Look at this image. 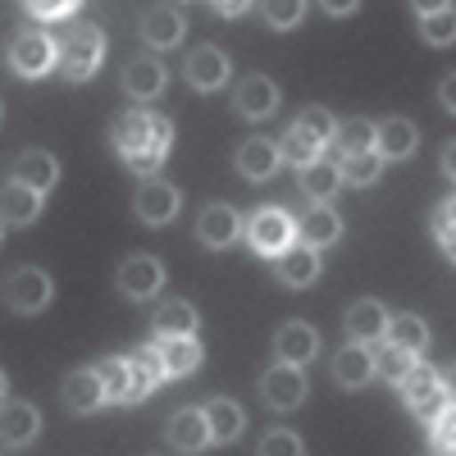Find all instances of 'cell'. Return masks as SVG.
Masks as SVG:
<instances>
[{
  "mask_svg": "<svg viewBox=\"0 0 456 456\" xmlns=\"http://www.w3.org/2000/svg\"><path fill=\"white\" fill-rule=\"evenodd\" d=\"M151 329H156V338H187V333L197 329L192 301H165V306L151 315Z\"/></svg>",
  "mask_w": 456,
  "mask_h": 456,
  "instance_id": "27",
  "label": "cell"
},
{
  "mask_svg": "<svg viewBox=\"0 0 456 456\" xmlns=\"http://www.w3.org/2000/svg\"><path fill=\"white\" fill-rule=\"evenodd\" d=\"M320 5H324L333 19H342V14H352V10L361 5V0H320Z\"/></svg>",
  "mask_w": 456,
  "mask_h": 456,
  "instance_id": "48",
  "label": "cell"
},
{
  "mask_svg": "<svg viewBox=\"0 0 456 456\" xmlns=\"http://www.w3.org/2000/svg\"><path fill=\"white\" fill-rule=\"evenodd\" d=\"M388 342H397V347L411 352V356H420L429 347V329L415 315H397V320H388Z\"/></svg>",
  "mask_w": 456,
  "mask_h": 456,
  "instance_id": "32",
  "label": "cell"
},
{
  "mask_svg": "<svg viewBox=\"0 0 456 456\" xmlns=\"http://www.w3.org/2000/svg\"><path fill=\"white\" fill-rule=\"evenodd\" d=\"M247 5H251V0H215V10H219L224 19H238Z\"/></svg>",
  "mask_w": 456,
  "mask_h": 456,
  "instance_id": "49",
  "label": "cell"
},
{
  "mask_svg": "<svg viewBox=\"0 0 456 456\" xmlns=\"http://www.w3.org/2000/svg\"><path fill=\"white\" fill-rule=\"evenodd\" d=\"M333 142L342 146V156H356V151H374V142H379V124H370V119H352V124H342V128H338Z\"/></svg>",
  "mask_w": 456,
  "mask_h": 456,
  "instance_id": "36",
  "label": "cell"
},
{
  "mask_svg": "<svg viewBox=\"0 0 456 456\" xmlns=\"http://www.w3.org/2000/svg\"><path fill=\"white\" fill-rule=\"evenodd\" d=\"M160 379H169L160 347H142V352H133V402H142L151 388L160 384Z\"/></svg>",
  "mask_w": 456,
  "mask_h": 456,
  "instance_id": "28",
  "label": "cell"
},
{
  "mask_svg": "<svg viewBox=\"0 0 456 456\" xmlns=\"http://www.w3.org/2000/svg\"><path fill=\"white\" fill-rule=\"evenodd\" d=\"M415 146H420V133H415L411 119H384V124H379V142H374V151H379L384 160H406Z\"/></svg>",
  "mask_w": 456,
  "mask_h": 456,
  "instance_id": "22",
  "label": "cell"
},
{
  "mask_svg": "<svg viewBox=\"0 0 456 456\" xmlns=\"http://www.w3.org/2000/svg\"><path fill=\"white\" fill-rule=\"evenodd\" d=\"M233 105L247 114V119H265V114H274V105H279V87L265 78V73H251V78L238 83Z\"/></svg>",
  "mask_w": 456,
  "mask_h": 456,
  "instance_id": "14",
  "label": "cell"
},
{
  "mask_svg": "<svg viewBox=\"0 0 456 456\" xmlns=\"http://www.w3.org/2000/svg\"><path fill=\"white\" fill-rule=\"evenodd\" d=\"M438 101H443V110L447 114H456V69L443 78V87H438Z\"/></svg>",
  "mask_w": 456,
  "mask_h": 456,
  "instance_id": "46",
  "label": "cell"
},
{
  "mask_svg": "<svg viewBox=\"0 0 456 456\" xmlns=\"http://www.w3.org/2000/svg\"><path fill=\"white\" fill-rule=\"evenodd\" d=\"M238 210L233 206H210L206 215H201V228H197V233H201V242L210 247V251H224V247H233L238 242Z\"/></svg>",
  "mask_w": 456,
  "mask_h": 456,
  "instance_id": "20",
  "label": "cell"
},
{
  "mask_svg": "<svg viewBox=\"0 0 456 456\" xmlns=\"http://www.w3.org/2000/svg\"><path fill=\"white\" fill-rule=\"evenodd\" d=\"M165 83H169V73H165V64H156V60H133V64L124 69V92L137 96V101H156V96L165 92Z\"/></svg>",
  "mask_w": 456,
  "mask_h": 456,
  "instance_id": "17",
  "label": "cell"
},
{
  "mask_svg": "<svg viewBox=\"0 0 456 456\" xmlns=\"http://www.w3.org/2000/svg\"><path fill=\"white\" fill-rule=\"evenodd\" d=\"M443 228H456V197H452V201H443V206H438V215H434V233H443Z\"/></svg>",
  "mask_w": 456,
  "mask_h": 456,
  "instance_id": "45",
  "label": "cell"
},
{
  "mask_svg": "<svg viewBox=\"0 0 456 456\" xmlns=\"http://www.w3.org/2000/svg\"><path fill=\"white\" fill-rule=\"evenodd\" d=\"M297 228H301V242L315 247V251H320V247H333V242L342 238V219H338L324 201H315L306 215H301V224H297Z\"/></svg>",
  "mask_w": 456,
  "mask_h": 456,
  "instance_id": "16",
  "label": "cell"
},
{
  "mask_svg": "<svg viewBox=\"0 0 456 456\" xmlns=\"http://www.w3.org/2000/svg\"><path fill=\"white\" fill-rule=\"evenodd\" d=\"M183 32H187V23H183V14L178 10H146V19H142V42L146 46H156V51H169V46H178L183 42Z\"/></svg>",
  "mask_w": 456,
  "mask_h": 456,
  "instance_id": "15",
  "label": "cell"
},
{
  "mask_svg": "<svg viewBox=\"0 0 456 456\" xmlns=\"http://www.w3.org/2000/svg\"><path fill=\"white\" fill-rule=\"evenodd\" d=\"M411 5H415V14H438V10H452V0H411Z\"/></svg>",
  "mask_w": 456,
  "mask_h": 456,
  "instance_id": "47",
  "label": "cell"
},
{
  "mask_svg": "<svg viewBox=\"0 0 456 456\" xmlns=\"http://www.w3.org/2000/svg\"><path fill=\"white\" fill-rule=\"evenodd\" d=\"M374 356H370V342H352V347H342L333 356V379L342 388H365L370 379H374Z\"/></svg>",
  "mask_w": 456,
  "mask_h": 456,
  "instance_id": "12",
  "label": "cell"
},
{
  "mask_svg": "<svg viewBox=\"0 0 456 456\" xmlns=\"http://www.w3.org/2000/svg\"><path fill=\"white\" fill-rule=\"evenodd\" d=\"M101 370V379H105V393H110V402H133V361H101L96 365Z\"/></svg>",
  "mask_w": 456,
  "mask_h": 456,
  "instance_id": "34",
  "label": "cell"
},
{
  "mask_svg": "<svg viewBox=\"0 0 456 456\" xmlns=\"http://www.w3.org/2000/svg\"><path fill=\"white\" fill-rule=\"evenodd\" d=\"M279 279L288 283V288H311L315 279H320V256H315V247H288L283 256H279Z\"/></svg>",
  "mask_w": 456,
  "mask_h": 456,
  "instance_id": "18",
  "label": "cell"
},
{
  "mask_svg": "<svg viewBox=\"0 0 456 456\" xmlns=\"http://www.w3.org/2000/svg\"><path fill=\"white\" fill-rule=\"evenodd\" d=\"M206 420H210V438L215 443H228V438H238L242 434V411H238V402H228V397H215V402H206Z\"/></svg>",
  "mask_w": 456,
  "mask_h": 456,
  "instance_id": "31",
  "label": "cell"
},
{
  "mask_svg": "<svg viewBox=\"0 0 456 456\" xmlns=\"http://www.w3.org/2000/svg\"><path fill=\"white\" fill-rule=\"evenodd\" d=\"M301 10H306V0H265V19H270V28H297Z\"/></svg>",
  "mask_w": 456,
  "mask_h": 456,
  "instance_id": "40",
  "label": "cell"
},
{
  "mask_svg": "<svg viewBox=\"0 0 456 456\" xmlns=\"http://www.w3.org/2000/svg\"><path fill=\"white\" fill-rule=\"evenodd\" d=\"M438 242H443V251L456 260V228H443V233H438Z\"/></svg>",
  "mask_w": 456,
  "mask_h": 456,
  "instance_id": "50",
  "label": "cell"
},
{
  "mask_svg": "<svg viewBox=\"0 0 456 456\" xmlns=\"http://www.w3.org/2000/svg\"><path fill=\"white\" fill-rule=\"evenodd\" d=\"M160 283H165V265L156 260V256H128L124 265H119V292H128L133 301H146V297H156L160 292Z\"/></svg>",
  "mask_w": 456,
  "mask_h": 456,
  "instance_id": "7",
  "label": "cell"
},
{
  "mask_svg": "<svg viewBox=\"0 0 456 456\" xmlns=\"http://www.w3.org/2000/svg\"><path fill=\"white\" fill-rule=\"evenodd\" d=\"M338 187H342V169H338V160H315V165L301 169V192H306L311 201H329Z\"/></svg>",
  "mask_w": 456,
  "mask_h": 456,
  "instance_id": "30",
  "label": "cell"
},
{
  "mask_svg": "<svg viewBox=\"0 0 456 456\" xmlns=\"http://www.w3.org/2000/svg\"><path fill=\"white\" fill-rule=\"evenodd\" d=\"M279 156H283L288 165H297V169H306V165H315V160H320V146H315L311 137H301V133L292 128V133L279 142Z\"/></svg>",
  "mask_w": 456,
  "mask_h": 456,
  "instance_id": "38",
  "label": "cell"
},
{
  "mask_svg": "<svg viewBox=\"0 0 456 456\" xmlns=\"http://www.w3.org/2000/svg\"><path fill=\"white\" fill-rule=\"evenodd\" d=\"M315 352H320V333L306 320H288L274 338V356L288 361V365H306Z\"/></svg>",
  "mask_w": 456,
  "mask_h": 456,
  "instance_id": "10",
  "label": "cell"
},
{
  "mask_svg": "<svg viewBox=\"0 0 456 456\" xmlns=\"http://www.w3.org/2000/svg\"><path fill=\"white\" fill-rule=\"evenodd\" d=\"M402 397H406V406L420 415V420H434V415L443 411V402H447L443 374L434 365H411L406 379H402Z\"/></svg>",
  "mask_w": 456,
  "mask_h": 456,
  "instance_id": "2",
  "label": "cell"
},
{
  "mask_svg": "<svg viewBox=\"0 0 456 456\" xmlns=\"http://www.w3.org/2000/svg\"><path fill=\"white\" fill-rule=\"evenodd\" d=\"M64 402H69V411H78V415H87V411H96L101 402H110L101 370H73V374L64 379Z\"/></svg>",
  "mask_w": 456,
  "mask_h": 456,
  "instance_id": "13",
  "label": "cell"
},
{
  "mask_svg": "<svg viewBox=\"0 0 456 456\" xmlns=\"http://www.w3.org/2000/svg\"><path fill=\"white\" fill-rule=\"evenodd\" d=\"M434 447L438 452H456V406H443L434 415Z\"/></svg>",
  "mask_w": 456,
  "mask_h": 456,
  "instance_id": "41",
  "label": "cell"
},
{
  "mask_svg": "<svg viewBox=\"0 0 456 456\" xmlns=\"http://www.w3.org/2000/svg\"><path fill=\"white\" fill-rule=\"evenodd\" d=\"M297 133L311 137L315 146H324V142L338 137V124H333V114L324 105H306V110H301V119H297Z\"/></svg>",
  "mask_w": 456,
  "mask_h": 456,
  "instance_id": "35",
  "label": "cell"
},
{
  "mask_svg": "<svg viewBox=\"0 0 456 456\" xmlns=\"http://www.w3.org/2000/svg\"><path fill=\"white\" fill-rule=\"evenodd\" d=\"M37 429H42V420H37V411L28 402H5V452L28 447Z\"/></svg>",
  "mask_w": 456,
  "mask_h": 456,
  "instance_id": "29",
  "label": "cell"
},
{
  "mask_svg": "<svg viewBox=\"0 0 456 456\" xmlns=\"http://www.w3.org/2000/svg\"><path fill=\"white\" fill-rule=\"evenodd\" d=\"M169 443L178 452H201L210 438V420H206V411H178L174 420H169Z\"/></svg>",
  "mask_w": 456,
  "mask_h": 456,
  "instance_id": "23",
  "label": "cell"
},
{
  "mask_svg": "<svg viewBox=\"0 0 456 456\" xmlns=\"http://www.w3.org/2000/svg\"><path fill=\"white\" fill-rule=\"evenodd\" d=\"M101 55H105V32L96 23H78L60 42V73H64V78H73V83H83V78H92V73H96Z\"/></svg>",
  "mask_w": 456,
  "mask_h": 456,
  "instance_id": "1",
  "label": "cell"
},
{
  "mask_svg": "<svg viewBox=\"0 0 456 456\" xmlns=\"http://www.w3.org/2000/svg\"><path fill=\"white\" fill-rule=\"evenodd\" d=\"M374 365L384 370V379H393V384H402V379H406V370L415 365V356H411V352H402L397 342H388V347L379 352V361H374Z\"/></svg>",
  "mask_w": 456,
  "mask_h": 456,
  "instance_id": "39",
  "label": "cell"
},
{
  "mask_svg": "<svg viewBox=\"0 0 456 456\" xmlns=\"http://www.w3.org/2000/svg\"><path fill=\"white\" fill-rule=\"evenodd\" d=\"M443 169H447V178H456V142L443 151Z\"/></svg>",
  "mask_w": 456,
  "mask_h": 456,
  "instance_id": "51",
  "label": "cell"
},
{
  "mask_svg": "<svg viewBox=\"0 0 456 456\" xmlns=\"http://www.w3.org/2000/svg\"><path fill=\"white\" fill-rule=\"evenodd\" d=\"M283 165V156H279V146L270 142V137H251V142H242L238 146V174L247 178V183H265V178H274V169Z\"/></svg>",
  "mask_w": 456,
  "mask_h": 456,
  "instance_id": "11",
  "label": "cell"
},
{
  "mask_svg": "<svg viewBox=\"0 0 456 456\" xmlns=\"http://www.w3.org/2000/svg\"><path fill=\"white\" fill-rule=\"evenodd\" d=\"M51 274L46 270H14L10 279H5V301H10V311H19V315H37V311H46V301H51Z\"/></svg>",
  "mask_w": 456,
  "mask_h": 456,
  "instance_id": "5",
  "label": "cell"
},
{
  "mask_svg": "<svg viewBox=\"0 0 456 456\" xmlns=\"http://www.w3.org/2000/svg\"><path fill=\"white\" fill-rule=\"evenodd\" d=\"M10 178L37 187V192H51V187L60 183V165H55V156H46V151H23V156L14 160Z\"/></svg>",
  "mask_w": 456,
  "mask_h": 456,
  "instance_id": "21",
  "label": "cell"
},
{
  "mask_svg": "<svg viewBox=\"0 0 456 456\" xmlns=\"http://www.w3.org/2000/svg\"><path fill=\"white\" fill-rule=\"evenodd\" d=\"M178 215V187L174 183H160V178H146L137 187V219L151 224V228H160Z\"/></svg>",
  "mask_w": 456,
  "mask_h": 456,
  "instance_id": "8",
  "label": "cell"
},
{
  "mask_svg": "<svg viewBox=\"0 0 456 456\" xmlns=\"http://www.w3.org/2000/svg\"><path fill=\"white\" fill-rule=\"evenodd\" d=\"M156 114H142V110H133V114H124V119H114V128H110V137H114V146H119V156L128 160V156H137V151H165V146H156Z\"/></svg>",
  "mask_w": 456,
  "mask_h": 456,
  "instance_id": "9",
  "label": "cell"
},
{
  "mask_svg": "<svg viewBox=\"0 0 456 456\" xmlns=\"http://www.w3.org/2000/svg\"><path fill=\"white\" fill-rule=\"evenodd\" d=\"M443 388H447V397H452V402H456V365H452V370H447V379H443Z\"/></svg>",
  "mask_w": 456,
  "mask_h": 456,
  "instance_id": "52",
  "label": "cell"
},
{
  "mask_svg": "<svg viewBox=\"0 0 456 456\" xmlns=\"http://www.w3.org/2000/svg\"><path fill=\"white\" fill-rule=\"evenodd\" d=\"M23 5L32 19H64V14H73L78 0H23Z\"/></svg>",
  "mask_w": 456,
  "mask_h": 456,
  "instance_id": "43",
  "label": "cell"
},
{
  "mask_svg": "<svg viewBox=\"0 0 456 456\" xmlns=\"http://www.w3.org/2000/svg\"><path fill=\"white\" fill-rule=\"evenodd\" d=\"M420 37H425L429 46H447V42H456V10L425 14V19H420Z\"/></svg>",
  "mask_w": 456,
  "mask_h": 456,
  "instance_id": "37",
  "label": "cell"
},
{
  "mask_svg": "<svg viewBox=\"0 0 456 456\" xmlns=\"http://www.w3.org/2000/svg\"><path fill=\"white\" fill-rule=\"evenodd\" d=\"M5 224L10 228H23V224H32L37 215H42V192L37 187H28V183H19V178H10L5 183Z\"/></svg>",
  "mask_w": 456,
  "mask_h": 456,
  "instance_id": "24",
  "label": "cell"
},
{
  "mask_svg": "<svg viewBox=\"0 0 456 456\" xmlns=\"http://www.w3.org/2000/svg\"><path fill=\"white\" fill-rule=\"evenodd\" d=\"M260 397H265V406H274V411H292V406L306 402V379H301L297 365L279 361V365H270V374L260 379Z\"/></svg>",
  "mask_w": 456,
  "mask_h": 456,
  "instance_id": "6",
  "label": "cell"
},
{
  "mask_svg": "<svg viewBox=\"0 0 456 456\" xmlns=\"http://www.w3.org/2000/svg\"><path fill=\"white\" fill-rule=\"evenodd\" d=\"M187 78H192L197 92H215V87H224V78H228V60H224V51H215V46L192 51V55H187Z\"/></svg>",
  "mask_w": 456,
  "mask_h": 456,
  "instance_id": "19",
  "label": "cell"
},
{
  "mask_svg": "<svg viewBox=\"0 0 456 456\" xmlns=\"http://www.w3.org/2000/svg\"><path fill=\"white\" fill-rule=\"evenodd\" d=\"M260 452H265V456H274V452H283V456H297V452H301V438H297L292 429H270V434L260 438Z\"/></svg>",
  "mask_w": 456,
  "mask_h": 456,
  "instance_id": "42",
  "label": "cell"
},
{
  "mask_svg": "<svg viewBox=\"0 0 456 456\" xmlns=\"http://www.w3.org/2000/svg\"><path fill=\"white\" fill-rule=\"evenodd\" d=\"M160 356H165V370L169 379H183L201 365V342L187 333V338H160Z\"/></svg>",
  "mask_w": 456,
  "mask_h": 456,
  "instance_id": "26",
  "label": "cell"
},
{
  "mask_svg": "<svg viewBox=\"0 0 456 456\" xmlns=\"http://www.w3.org/2000/svg\"><path fill=\"white\" fill-rule=\"evenodd\" d=\"M51 64H60V51L51 46L46 32H19L10 42V69L19 78H42V73H51Z\"/></svg>",
  "mask_w": 456,
  "mask_h": 456,
  "instance_id": "4",
  "label": "cell"
},
{
  "mask_svg": "<svg viewBox=\"0 0 456 456\" xmlns=\"http://www.w3.org/2000/svg\"><path fill=\"white\" fill-rule=\"evenodd\" d=\"M292 233H297L292 215H288V210H274V206L256 210L251 224H247V238H251V247H256L260 256H283V251L292 247Z\"/></svg>",
  "mask_w": 456,
  "mask_h": 456,
  "instance_id": "3",
  "label": "cell"
},
{
  "mask_svg": "<svg viewBox=\"0 0 456 456\" xmlns=\"http://www.w3.org/2000/svg\"><path fill=\"white\" fill-rule=\"evenodd\" d=\"M347 333L356 342H384L388 338V315L379 301H356V306L347 311Z\"/></svg>",
  "mask_w": 456,
  "mask_h": 456,
  "instance_id": "25",
  "label": "cell"
},
{
  "mask_svg": "<svg viewBox=\"0 0 456 456\" xmlns=\"http://www.w3.org/2000/svg\"><path fill=\"white\" fill-rule=\"evenodd\" d=\"M338 169H342V183L365 187V183H374L379 174H384V156H379V151H356V156H342Z\"/></svg>",
  "mask_w": 456,
  "mask_h": 456,
  "instance_id": "33",
  "label": "cell"
},
{
  "mask_svg": "<svg viewBox=\"0 0 456 456\" xmlns=\"http://www.w3.org/2000/svg\"><path fill=\"white\" fill-rule=\"evenodd\" d=\"M165 156H169V151H137V156H128V169L142 174V178H156L160 165H165Z\"/></svg>",
  "mask_w": 456,
  "mask_h": 456,
  "instance_id": "44",
  "label": "cell"
}]
</instances>
